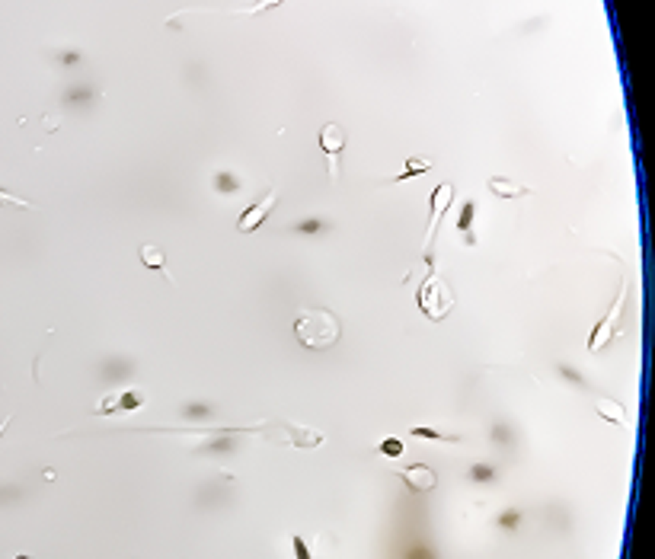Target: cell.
Instances as JSON below:
<instances>
[{
  "mask_svg": "<svg viewBox=\"0 0 655 559\" xmlns=\"http://www.w3.org/2000/svg\"><path fill=\"white\" fill-rule=\"evenodd\" d=\"M294 336L310 352H323V348H332L339 342L342 323L323 307H304L294 320Z\"/></svg>",
  "mask_w": 655,
  "mask_h": 559,
  "instance_id": "6da1fadb",
  "label": "cell"
},
{
  "mask_svg": "<svg viewBox=\"0 0 655 559\" xmlns=\"http://www.w3.org/2000/svg\"><path fill=\"white\" fill-rule=\"evenodd\" d=\"M415 301H419L422 313H425L429 320H441V317H448V310H451L454 297H451V291H448L445 281H438L435 275H429V278L422 281Z\"/></svg>",
  "mask_w": 655,
  "mask_h": 559,
  "instance_id": "7a4b0ae2",
  "label": "cell"
},
{
  "mask_svg": "<svg viewBox=\"0 0 655 559\" xmlns=\"http://www.w3.org/2000/svg\"><path fill=\"white\" fill-rule=\"evenodd\" d=\"M316 144H320V151H323L326 160H330V179H339V157H342V151H346V131L330 121V125L320 128Z\"/></svg>",
  "mask_w": 655,
  "mask_h": 559,
  "instance_id": "3957f363",
  "label": "cell"
},
{
  "mask_svg": "<svg viewBox=\"0 0 655 559\" xmlns=\"http://www.w3.org/2000/svg\"><path fill=\"white\" fill-rule=\"evenodd\" d=\"M275 202H279V192H275V189H269V192H265V198H263V202L249 204L246 211L240 214V221H237V230H240V234H253V230H259V227H263V221L272 214V208H275Z\"/></svg>",
  "mask_w": 655,
  "mask_h": 559,
  "instance_id": "277c9868",
  "label": "cell"
},
{
  "mask_svg": "<svg viewBox=\"0 0 655 559\" xmlns=\"http://www.w3.org/2000/svg\"><path fill=\"white\" fill-rule=\"evenodd\" d=\"M451 198H454V186H451V182L435 186V192H432V218H429V230H425V246L435 240L438 224H441V214H448V208H451Z\"/></svg>",
  "mask_w": 655,
  "mask_h": 559,
  "instance_id": "5b68a950",
  "label": "cell"
},
{
  "mask_svg": "<svg viewBox=\"0 0 655 559\" xmlns=\"http://www.w3.org/2000/svg\"><path fill=\"white\" fill-rule=\"evenodd\" d=\"M399 476H403V483H406L413 492H432V489L438 486L435 470L425 467V463H413V467H403V470H399Z\"/></svg>",
  "mask_w": 655,
  "mask_h": 559,
  "instance_id": "8992f818",
  "label": "cell"
},
{
  "mask_svg": "<svg viewBox=\"0 0 655 559\" xmlns=\"http://www.w3.org/2000/svg\"><path fill=\"white\" fill-rule=\"evenodd\" d=\"M486 189L496 198H505V202H512V198H521L531 192L527 186H521V182H515V179H505V176H492V179L486 182Z\"/></svg>",
  "mask_w": 655,
  "mask_h": 559,
  "instance_id": "52a82bcc",
  "label": "cell"
},
{
  "mask_svg": "<svg viewBox=\"0 0 655 559\" xmlns=\"http://www.w3.org/2000/svg\"><path fill=\"white\" fill-rule=\"evenodd\" d=\"M144 403V396L138 390H128V393H119V396H109L103 400V409L99 416H109V412H128V409H138Z\"/></svg>",
  "mask_w": 655,
  "mask_h": 559,
  "instance_id": "ba28073f",
  "label": "cell"
},
{
  "mask_svg": "<svg viewBox=\"0 0 655 559\" xmlns=\"http://www.w3.org/2000/svg\"><path fill=\"white\" fill-rule=\"evenodd\" d=\"M473 218H476V202H464V208H460V214H457V230H460V240L470 243V246L476 243V237H473Z\"/></svg>",
  "mask_w": 655,
  "mask_h": 559,
  "instance_id": "9c48e42d",
  "label": "cell"
},
{
  "mask_svg": "<svg viewBox=\"0 0 655 559\" xmlns=\"http://www.w3.org/2000/svg\"><path fill=\"white\" fill-rule=\"evenodd\" d=\"M141 262L147 265V269H154V272H163L166 281H173L170 275H166V256H163V250H157V246H141Z\"/></svg>",
  "mask_w": 655,
  "mask_h": 559,
  "instance_id": "30bf717a",
  "label": "cell"
},
{
  "mask_svg": "<svg viewBox=\"0 0 655 559\" xmlns=\"http://www.w3.org/2000/svg\"><path fill=\"white\" fill-rule=\"evenodd\" d=\"M429 170H432V163H429V160L406 157V160H403V173H399L393 182H406V179H415V176H419V173H429Z\"/></svg>",
  "mask_w": 655,
  "mask_h": 559,
  "instance_id": "8fae6325",
  "label": "cell"
},
{
  "mask_svg": "<svg viewBox=\"0 0 655 559\" xmlns=\"http://www.w3.org/2000/svg\"><path fill=\"white\" fill-rule=\"evenodd\" d=\"M598 416L610 419V422H624V406L614 400H598Z\"/></svg>",
  "mask_w": 655,
  "mask_h": 559,
  "instance_id": "7c38bea8",
  "label": "cell"
},
{
  "mask_svg": "<svg viewBox=\"0 0 655 559\" xmlns=\"http://www.w3.org/2000/svg\"><path fill=\"white\" fill-rule=\"evenodd\" d=\"M409 435H415V438H422V441H457L454 435H441V431L429 428V425H415Z\"/></svg>",
  "mask_w": 655,
  "mask_h": 559,
  "instance_id": "4fadbf2b",
  "label": "cell"
},
{
  "mask_svg": "<svg viewBox=\"0 0 655 559\" xmlns=\"http://www.w3.org/2000/svg\"><path fill=\"white\" fill-rule=\"evenodd\" d=\"M377 451L384 454V457H390V461H397L399 454H403V441L399 438H384L381 445H377Z\"/></svg>",
  "mask_w": 655,
  "mask_h": 559,
  "instance_id": "5bb4252c",
  "label": "cell"
},
{
  "mask_svg": "<svg viewBox=\"0 0 655 559\" xmlns=\"http://www.w3.org/2000/svg\"><path fill=\"white\" fill-rule=\"evenodd\" d=\"M0 204H7V208H20V211H32V204H29V202H23V198L10 195L7 189H0Z\"/></svg>",
  "mask_w": 655,
  "mask_h": 559,
  "instance_id": "9a60e30c",
  "label": "cell"
},
{
  "mask_svg": "<svg viewBox=\"0 0 655 559\" xmlns=\"http://www.w3.org/2000/svg\"><path fill=\"white\" fill-rule=\"evenodd\" d=\"M291 546H294V556H297V559H314V553H310L307 540H304L301 534H294V537H291Z\"/></svg>",
  "mask_w": 655,
  "mask_h": 559,
  "instance_id": "2e32d148",
  "label": "cell"
},
{
  "mask_svg": "<svg viewBox=\"0 0 655 559\" xmlns=\"http://www.w3.org/2000/svg\"><path fill=\"white\" fill-rule=\"evenodd\" d=\"M320 230H323V221L320 218H307L297 224V234H320Z\"/></svg>",
  "mask_w": 655,
  "mask_h": 559,
  "instance_id": "e0dca14e",
  "label": "cell"
},
{
  "mask_svg": "<svg viewBox=\"0 0 655 559\" xmlns=\"http://www.w3.org/2000/svg\"><path fill=\"white\" fill-rule=\"evenodd\" d=\"M214 186H218L221 192H237V189H240V182H237L234 176H227V173H221L218 179H214Z\"/></svg>",
  "mask_w": 655,
  "mask_h": 559,
  "instance_id": "ac0fdd59",
  "label": "cell"
},
{
  "mask_svg": "<svg viewBox=\"0 0 655 559\" xmlns=\"http://www.w3.org/2000/svg\"><path fill=\"white\" fill-rule=\"evenodd\" d=\"M470 476H473L476 483H486V479H492L496 473H492L490 467H473V470H470Z\"/></svg>",
  "mask_w": 655,
  "mask_h": 559,
  "instance_id": "d6986e66",
  "label": "cell"
},
{
  "mask_svg": "<svg viewBox=\"0 0 655 559\" xmlns=\"http://www.w3.org/2000/svg\"><path fill=\"white\" fill-rule=\"evenodd\" d=\"M281 0H259L256 7H246V10H240V13H259V10H269V7H279Z\"/></svg>",
  "mask_w": 655,
  "mask_h": 559,
  "instance_id": "ffe728a7",
  "label": "cell"
},
{
  "mask_svg": "<svg viewBox=\"0 0 655 559\" xmlns=\"http://www.w3.org/2000/svg\"><path fill=\"white\" fill-rule=\"evenodd\" d=\"M499 524H502V528H515V524H518V512L502 514V521H499Z\"/></svg>",
  "mask_w": 655,
  "mask_h": 559,
  "instance_id": "44dd1931",
  "label": "cell"
},
{
  "mask_svg": "<svg viewBox=\"0 0 655 559\" xmlns=\"http://www.w3.org/2000/svg\"><path fill=\"white\" fill-rule=\"evenodd\" d=\"M563 374H566V378H569V380H573V384H582V378H579V374H575V371L563 368Z\"/></svg>",
  "mask_w": 655,
  "mask_h": 559,
  "instance_id": "7402d4cb",
  "label": "cell"
},
{
  "mask_svg": "<svg viewBox=\"0 0 655 559\" xmlns=\"http://www.w3.org/2000/svg\"><path fill=\"white\" fill-rule=\"evenodd\" d=\"M7 425H10V419H3V422H0V435H3V428H7Z\"/></svg>",
  "mask_w": 655,
  "mask_h": 559,
  "instance_id": "603a6c76",
  "label": "cell"
},
{
  "mask_svg": "<svg viewBox=\"0 0 655 559\" xmlns=\"http://www.w3.org/2000/svg\"><path fill=\"white\" fill-rule=\"evenodd\" d=\"M16 559H32V556H16Z\"/></svg>",
  "mask_w": 655,
  "mask_h": 559,
  "instance_id": "cb8c5ba5",
  "label": "cell"
}]
</instances>
